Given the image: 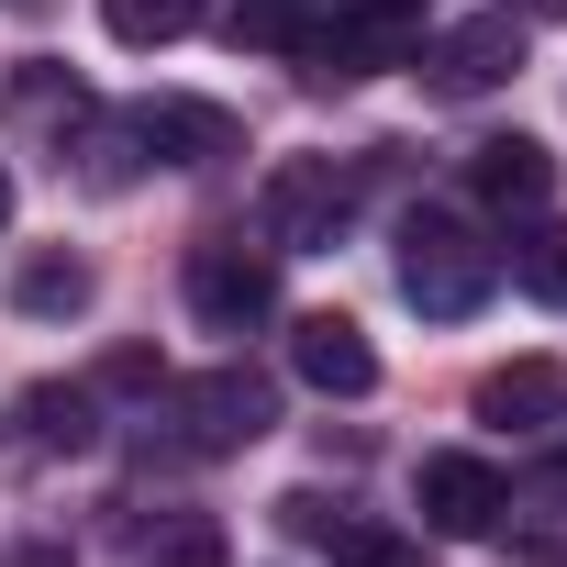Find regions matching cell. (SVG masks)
<instances>
[{"instance_id": "obj_1", "label": "cell", "mask_w": 567, "mask_h": 567, "mask_svg": "<svg viewBox=\"0 0 567 567\" xmlns=\"http://www.w3.org/2000/svg\"><path fill=\"white\" fill-rule=\"evenodd\" d=\"M489 290H501V245L478 223H456V212H412L401 223V301L423 323H467Z\"/></svg>"}, {"instance_id": "obj_2", "label": "cell", "mask_w": 567, "mask_h": 567, "mask_svg": "<svg viewBox=\"0 0 567 567\" xmlns=\"http://www.w3.org/2000/svg\"><path fill=\"white\" fill-rule=\"evenodd\" d=\"M357 223V167L346 156H278L256 189V245L267 256H323Z\"/></svg>"}, {"instance_id": "obj_3", "label": "cell", "mask_w": 567, "mask_h": 567, "mask_svg": "<svg viewBox=\"0 0 567 567\" xmlns=\"http://www.w3.org/2000/svg\"><path fill=\"white\" fill-rule=\"evenodd\" d=\"M167 423H178V434H167L178 456H245V445L278 423V390H267L256 368H212V379H178V390H167Z\"/></svg>"}, {"instance_id": "obj_4", "label": "cell", "mask_w": 567, "mask_h": 567, "mask_svg": "<svg viewBox=\"0 0 567 567\" xmlns=\"http://www.w3.org/2000/svg\"><path fill=\"white\" fill-rule=\"evenodd\" d=\"M189 312H200L212 334H245V323H267V312H278V256H267V245H245V234H212V245H189Z\"/></svg>"}, {"instance_id": "obj_5", "label": "cell", "mask_w": 567, "mask_h": 567, "mask_svg": "<svg viewBox=\"0 0 567 567\" xmlns=\"http://www.w3.org/2000/svg\"><path fill=\"white\" fill-rule=\"evenodd\" d=\"M123 123H134V145H145L156 167H223V156H245V123H234L223 101H178V90H167V101H134Z\"/></svg>"}, {"instance_id": "obj_6", "label": "cell", "mask_w": 567, "mask_h": 567, "mask_svg": "<svg viewBox=\"0 0 567 567\" xmlns=\"http://www.w3.org/2000/svg\"><path fill=\"white\" fill-rule=\"evenodd\" d=\"M412 501H423V523H434V534L478 545V534H501V512H512V478H501L489 456H423Z\"/></svg>"}, {"instance_id": "obj_7", "label": "cell", "mask_w": 567, "mask_h": 567, "mask_svg": "<svg viewBox=\"0 0 567 567\" xmlns=\"http://www.w3.org/2000/svg\"><path fill=\"white\" fill-rule=\"evenodd\" d=\"M501 79H523V23H512V12H478V23H456L445 45H423V90H445V101H478V90H501Z\"/></svg>"}, {"instance_id": "obj_8", "label": "cell", "mask_w": 567, "mask_h": 567, "mask_svg": "<svg viewBox=\"0 0 567 567\" xmlns=\"http://www.w3.org/2000/svg\"><path fill=\"white\" fill-rule=\"evenodd\" d=\"M290 368H301L323 401H368V390H379V346H368L346 312H301V323H290Z\"/></svg>"}, {"instance_id": "obj_9", "label": "cell", "mask_w": 567, "mask_h": 567, "mask_svg": "<svg viewBox=\"0 0 567 567\" xmlns=\"http://www.w3.org/2000/svg\"><path fill=\"white\" fill-rule=\"evenodd\" d=\"M467 189H478L489 212H545V200H556V156H545L534 134H489V145L467 156Z\"/></svg>"}, {"instance_id": "obj_10", "label": "cell", "mask_w": 567, "mask_h": 567, "mask_svg": "<svg viewBox=\"0 0 567 567\" xmlns=\"http://www.w3.org/2000/svg\"><path fill=\"white\" fill-rule=\"evenodd\" d=\"M90 390H56V379H34L23 401H12V456H90Z\"/></svg>"}, {"instance_id": "obj_11", "label": "cell", "mask_w": 567, "mask_h": 567, "mask_svg": "<svg viewBox=\"0 0 567 567\" xmlns=\"http://www.w3.org/2000/svg\"><path fill=\"white\" fill-rule=\"evenodd\" d=\"M478 423H512V434H545V423H567V368H545V357H523V368H489V379H478Z\"/></svg>"}, {"instance_id": "obj_12", "label": "cell", "mask_w": 567, "mask_h": 567, "mask_svg": "<svg viewBox=\"0 0 567 567\" xmlns=\"http://www.w3.org/2000/svg\"><path fill=\"white\" fill-rule=\"evenodd\" d=\"M412 56V12H357L346 34L323 23L312 34V79H368V68H401Z\"/></svg>"}, {"instance_id": "obj_13", "label": "cell", "mask_w": 567, "mask_h": 567, "mask_svg": "<svg viewBox=\"0 0 567 567\" xmlns=\"http://www.w3.org/2000/svg\"><path fill=\"white\" fill-rule=\"evenodd\" d=\"M112 567H223V523L212 512H145L112 545Z\"/></svg>"}, {"instance_id": "obj_14", "label": "cell", "mask_w": 567, "mask_h": 567, "mask_svg": "<svg viewBox=\"0 0 567 567\" xmlns=\"http://www.w3.org/2000/svg\"><path fill=\"white\" fill-rule=\"evenodd\" d=\"M90 256H23L12 267V312H34V323H68V312H90Z\"/></svg>"}, {"instance_id": "obj_15", "label": "cell", "mask_w": 567, "mask_h": 567, "mask_svg": "<svg viewBox=\"0 0 567 567\" xmlns=\"http://www.w3.org/2000/svg\"><path fill=\"white\" fill-rule=\"evenodd\" d=\"M12 123H23V134H56V123H90V90H79L68 68H45V56H34V68L12 79Z\"/></svg>"}, {"instance_id": "obj_16", "label": "cell", "mask_w": 567, "mask_h": 567, "mask_svg": "<svg viewBox=\"0 0 567 567\" xmlns=\"http://www.w3.org/2000/svg\"><path fill=\"white\" fill-rule=\"evenodd\" d=\"M200 12L212 0H101L112 45H178V34H200Z\"/></svg>"}, {"instance_id": "obj_17", "label": "cell", "mask_w": 567, "mask_h": 567, "mask_svg": "<svg viewBox=\"0 0 567 567\" xmlns=\"http://www.w3.org/2000/svg\"><path fill=\"white\" fill-rule=\"evenodd\" d=\"M512 278L545 301V312H567V223H545V234H523L512 245Z\"/></svg>"}, {"instance_id": "obj_18", "label": "cell", "mask_w": 567, "mask_h": 567, "mask_svg": "<svg viewBox=\"0 0 567 567\" xmlns=\"http://www.w3.org/2000/svg\"><path fill=\"white\" fill-rule=\"evenodd\" d=\"M301 12H334V0H245V12H234V34H256V45H290V34H301Z\"/></svg>"}, {"instance_id": "obj_19", "label": "cell", "mask_w": 567, "mask_h": 567, "mask_svg": "<svg viewBox=\"0 0 567 567\" xmlns=\"http://www.w3.org/2000/svg\"><path fill=\"white\" fill-rule=\"evenodd\" d=\"M512 12H534V23H567V0H512Z\"/></svg>"}, {"instance_id": "obj_20", "label": "cell", "mask_w": 567, "mask_h": 567, "mask_svg": "<svg viewBox=\"0 0 567 567\" xmlns=\"http://www.w3.org/2000/svg\"><path fill=\"white\" fill-rule=\"evenodd\" d=\"M0 223H12V167H0Z\"/></svg>"}, {"instance_id": "obj_21", "label": "cell", "mask_w": 567, "mask_h": 567, "mask_svg": "<svg viewBox=\"0 0 567 567\" xmlns=\"http://www.w3.org/2000/svg\"><path fill=\"white\" fill-rule=\"evenodd\" d=\"M0 12H45V0H0Z\"/></svg>"}, {"instance_id": "obj_22", "label": "cell", "mask_w": 567, "mask_h": 567, "mask_svg": "<svg viewBox=\"0 0 567 567\" xmlns=\"http://www.w3.org/2000/svg\"><path fill=\"white\" fill-rule=\"evenodd\" d=\"M379 12H423V0H379Z\"/></svg>"}]
</instances>
